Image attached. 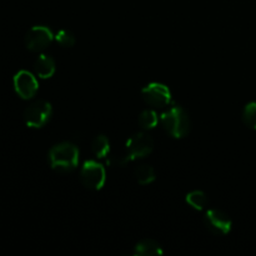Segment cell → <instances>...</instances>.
I'll return each instance as SVG.
<instances>
[{"label":"cell","instance_id":"1","mask_svg":"<svg viewBox=\"0 0 256 256\" xmlns=\"http://www.w3.org/2000/svg\"><path fill=\"white\" fill-rule=\"evenodd\" d=\"M154 150V140L146 132H136L129 138L125 144V152L120 156L108 158V165L110 166H125L130 162L138 159H144L149 156Z\"/></svg>","mask_w":256,"mask_h":256},{"label":"cell","instance_id":"2","mask_svg":"<svg viewBox=\"0 0 256 256\" xmlns=\"http://www.w3.org/2000/svg\"><path fill=\"white\" fill-rule=\"evenodd\" d=\"M49 162L55 172H72L79 164V149L72 142H60L50 149Z\"/></svg>","mask_w":256,"mask_h":256},{"label":"cell","instance_id":"3","mask_svg":"<svg viewBox=\"0 0 256 256\" xmlns=\"http://www.w3.org/2000/svg\"><path fill=\"white\" fill-rule=\"evenodd\" d=\"M160 122L169 135L175 139L186 136L190 132V119L180 105H172L160 115Z\"/></svg>","mask_w":256,"mask_h":256},{"label":"cell","instance_id":"4","mask_svg":"<svg viewBox=\"0 0 256 256\" xmlns=\"http://www.w3.org/2000/svg\"><path fill=\"white\" fill-rule=\"evenodd\" d=\"M80 180L86 189L98 192L102 189L106 182L105 168L94 160H88L80 170Z\"/></svg>","mask_w":256,"mask_h":256},{"label":"cell","instance_id":"5","mask_svg":"<svg viewBox=\"0 0 256 256\" xmlns=\"http://www.w3.org/2000/svg\"><path fill=\"white\" fill-rule=\"evenodd\" d=\"M52 115V104L45 100H38L25 109L24 122L32 129H40L49 122Z\"/></svg>","mask_w":256,"mask_h":256},{"label":"cell","instance_id":"6","mask_svg":"<svg viewBox=\"0 0 256 256\" xmlns=\"http://www.w3.org/2000/svg\"><path fill=\"white\" fill-rule=\"evenodd\" d=\"M144 102L155 109H164L172 102V92L169 88L160 82H152L142 90Z\"/></svg>","mask_w":256,"mask_h":256},{"label":"cell","instance_id":"7","mask_svg":"<svg viewBox=\"0 0 256 256\" xmlns=\"http://www.w3.org/2000/svg\"><path fill=\"white\" fill-rule=\"evenodd\" d=\"M55 39L52 30L44 25L32 26L25 35V46L32 52H40L46 49Z\"/></svg>","mask_w":256,"mask_h":256},{"label":"cell","instance_id":"8","mask_svg":"<svg viewBox=\"0 0 256 256\" xmlns=\"http://www.w3.org/2000/svg\"><path fill=\"white\" fill-rule=\"evenodd\" d=\"M14 89L22 99L29 100L36 95L39 84L34 75L28 70H20L14 75Z\"/></svg>","mask_w":256,"mask_h":256},{"label":"cell","instance_id":"9","mask_svg":"<svg viewBox=\"0 0 256 256\" xmlns=\"http://www.w3.org/2000/svg\"><path fill=\"white\" fill-rule=\"evenodd\" d=\"M204 224L208 229L216 235H226L232 230V220L224 212L210 209L205 212Z\"/></svg>","mask_w":256,"mask_h":256},{"label":"cell","instance_id":"10","mask_svg":"<svg viewBox=\"0 0 256 256\" xmlns=\"http://www.w3.org/2000/svg\"><path fill=\"white\" fill-rule=\"evenodd\" d=\"M35 74L42 79H49L55 72V62L49 55H39L34 62Z\"/></svg>","mask_w":256,"mask_h":256},{"label":"cell","instance_id":"11","mask_svg":"<svg viewBox=\"0 0 256 256\" xmlns=\"http://www.w3.org/2000/svg\"><path fill=\"white\" fill-rule=\"evenodd\" d=\"M134 254L139 256H152V255H162V245L155 240L145 239L138 242L134 248Z\"/></svg>","mask_w":256,"mask_h":256},{"label":"cell","instance_id":"12","mask_svg":"<svg viewBox=\"0 0 256 256\" xmlns=\"http://www.w3.org/2000/svg\"><path fill=\"white\" fill-rule=\"evenodd\" d=\"M92 150L94 155L100 159H104L110 155V142L105 135H98L92 142Z\"/></svg>","mask_w":256,"mask_h":256},{"label":"cell","instance_id":"13","mask_svg":"<svg viewBox=\"0 0 256 256\" xmlns=\"http://www.w3.org/2000/svg\"><path fill=\"white\" fill-rule=\"evenodd\" d=\"M135 178L140 185H148L154 182L156 175H155V170L152 169V166L142 164L135 169Z\"/></svg>","mask_w":256,"mask_h":256},{"label":"cell","instance_id":"14","mask_svg":"<svg viewBox=\"0 0 256 256\" xmlns=\"http://www.w3.org/2000/svg\"><path fill=\"white\" fill-rule=\"evenodd\" d=\"M188 204L195 210H204L205 206L208 205V196L202 190H194V192H189L185 198Z\"/></svg>","mask_w":256,"mask_h":256},{"label":"cell","instance_id":"15","mask_svg":"<svg viewBox=\"0 0 256 256\" xmlns=\"http://www.w3.org/2000/svg\"><path fill=\"white\" fill-rule=\"evenodd\" d=\"M159 120L160 118L158 116L156 112H154V110L146 109L139 115V125L144 130L154 129L158 122H159Z\"/></svg>","mask_w":256,"mask_h":256},{"label":"cell","instance_id":"16","mask_svg":"<svg viewBox=\"0 0 256 256\" xmlns=\"http://www.w3.org/2000/svg\"><path fill=\"white\" fill-rule=\"evenodd\" d=\"M242 120L250 129L256 130V102H249L242 112Z\"/></svg>","mask_w":256,"mask_h":256},{"label":"cell","instance_id":"17","mask_svg":"<svg viewBox=\"0 0 256 256\" xmlns=\"http://www.w3.org/2000/svg\"><path fill=\"white\" fill-rule=\"evenodd\" d=\"M55 40L62 48H72L75 44V35L69 30H60L55 35Z\"/></svg>","mask_w":256,"mask_h":256}]
</instances>
